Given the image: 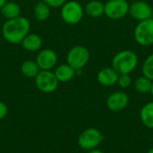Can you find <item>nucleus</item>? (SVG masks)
Masks as SVG:
<instances>
[{
    "mask_svg": "<svg viewBox=\"0 0 153 153\" xmlns=\"http://www.w3.org/2000/svg\"><path fill=\"white\" fill-rule=\"evenodd\" d=\"M132 82H133V80L130 74H124L118 75V80H117V84H118V86L122 89H126L131 86Z\"/></svg>",
    "mask_w": 153,
    "mask_h": 153,
    "instance_id": "22",
    "label": "nucleus"
},
{
    "mask_svg": "<svg viewBox=\"0 0 153 153\" xmlns=\"http://www.w3.org/2000/svg\"><path fill=\"white\" fill-rule=\"evenodd\" d=\"M90 56V51L87 48L83 46H75L68 51L66 61L75 71H79L88 64Z\"/></svg>",
    "mask_w": 153,
    "mask_h": 153,
    "instance_id": "5",
    "label": "nucleus"
},
{
    "mask_svg": "<svg viewBox=\"0 0 153 153\" xmlns=\"http://www.w3.org/2000/svg\"><path fill=\"white\" fill-rule=\"evenodd\" d=\"M150 93L152 94L153 96V81H152V89H151V91H150Z\"/></svg>",
    "mask_w": 153,
    "mask_h": 153,
    "instance_id": "27",
    "label": "nucleus"
},
{
    "mask_svg": "<svg viewBox=\"0 0 153 153\" xmlns=\"http://www.w3.org/2000/svg\"><path fill=\"white\" fill-rule=\"evenodd\" d=\"M84 12L91 18H99L104 14V4L99 0H91L85 5Z\"/></svg>",
    "mask_w": 153,
    "mask_h": 153,
    "instance_id": "15",
    "label": "nucleus"
},
{
    "mask_svg": "<svg viewBox=\"0 0 153 153\" xmlns=\"http://www.w3.org/2000/svg\"><path fill=\"white\" fill-rule=\"evenodd\" d=\"M35 83L40 91L44 93H51L57 89L59 82L54 72L40 70L35 77Z\"/></svg>",
    "mask_w": 153,
    "mask_h": 153,
    "instance_id": "8",
    "label": "nucleus"
},
{
    "mask_svg": "<svg viewBox=\"0 0 153 153\" xmlns=\"http://www.w3.org/2000/svg\"><path fill=\"white\" fill-rule=\"evenodd\" d=\"M89 153H104L102 151H100V150H98V149H94V150H91V151H90Z\"/></svg>",
    "mask_w": 153,
    "mask_h": 153,
    "instance_id": "25",
    "label": "nucleus"
},
{
    "mask_svg": "<svg viewBox=\"0 0 153 153\" xmlns=\"http://www.w3.org/2000/svg\"><path fill=\"white\" fill-rule=\"evenodd\" d=\"M134 37L137 44L143 47L153 45V18L141 21L134 30Z\"/></svg>",
    "mask_w": 153,
    "mask_h": 153,
    "instance_id": "3",
    "label": "nucleus"
},
{
    "mask_svg": "<svg viewBox=\"0 0 153 153\" xmlns=\"http://www.w3.org/2000/svg\"><path fill=\"white\" fill-rule=\"evenodd\" d=\"M104 136L101 132L96 128H88L84 130L78 138L79 146L85 151H91L102 143Z\"/></svg>",
    "mask_w": 153,
    "mask_h": 153,
    "instance_id": "6",
    "label": "nucleus"
},
{
    "mask_svg": "<svg viewBox=\"0 0 153 153\" xmlns=\"http://www.w3.org/2000/svg\"><path fill=\"white\" fill-rule=\"evenodd\" d=\"M132 18L141 22L152 17L153 10L151 4L144 1H134L129 6V13Z\"/></svg>",
    "mask_w": 153,
    "mask_h": 153,
    "instance_id": "10",
    "label": "nucleus"
},
{
    "mask_svg": "<svg viewBox=\"0 0 153 153\" xmlns=\"http://www.w3.org/2000/svg\"><path fill=\"white\" fill-rule=\"evenodd\" d=\"M39 71L40 69L37 65L36 61L27 60L24 61L21 65V72L27 78H35L39 73Z\"/></svg>",
    "mask_w": 153,
    "mask_h": 153,
    "instance_id": "18",
    "label": "nucleus"
},
{
    "mask_svg": "<svg viewBox=\"0 0 153 153\" xmlns=\"http://www.w3.org/2000/svg\"><path fill=\"white\" fill-rule=\"evenodd\" d=\"M7 113H8L7 106L4 102L0 101V120L4 119L6 117Z\"/></svg>",
    "mask_w": 153,
    "mask_h": 153,
    "instance_id": "24",
    "label": "nucleus"
},
{
    "mask_svg": "<svg viewBox=\"0 0 153 153\" xmlns=\"http://www.w3.org/2000/svg\"><path fill=\"white\" fill-rule=\"evenodd\" d=\"M58 61L57 54L55 50L50 48H45L39 52L36 57V63L40 70L51 71Z\"/></svg>",
    "mask_w": 153,
    "mask_h": 153,
    "instance_id": "9",
    "label": "nucleus"
},
{
    "mask_svg": "<svg viewBox=\"0 0 153 153\" xmlns=\"http://www.w3.org/2000/svg\"><path fill=\"white\" fill-rule=\"evenodd\" d=\"M118 75V73L113 67H105L99 71L97 74V80L100 84L105 87H110L117 84Z\"/></svg>",
    "mask_w": 153,
    "mask_h": 153,
    "instance_id": "12",
    "label": "nucleus"
},
{
    "mask_svg": "<svg viewBox=\"0 0 153 153\" xmlns=\"http://www.w3.org/2000/svg\"><path fill=\"white\" fill-rule=\"evenodd\" d=\"M22 47L29 52H36L39 51L43 44V40L39 34L36 33H29L21 42Z\"/></svg>",
    "mask_w": 153,
    "mask_h": 153,
    "instance_id": "13",
    "label": "nucleus"
},
{
    "mask_svg": "<svg viewBox=\"0 0 153 153\" xmlns=\"http://www.w3.org/2000/svg\"><path fill=\"white\" fill-rule=\"evenodd\" d=\"M34 17L40 22L48 20L50 16V7L43 1L39 2L33 9Z\"/></svg>",
    "mask_w": 153,
    "mask_h": 153,
    "instance_id": "19",
    "label": "nucleus"
},
{
    "mask_svg": "<svg viewBox=\"0 0 153 153\" xmlns=\"http://www.w3.org/2000/svg\"><path fill=\"white\" fill-rule=\"evenodd\" d=\"M129 104V97L124 91H115L107 99V107L110 111L119 112L124 110Z\"/></svg>",
    "mask_w": 153,
    "mask_h": 153,
    "instance_id": "11",
    "label": "nucleus"
},
{
    "mask_svg": "<svg viewBox=\"0 0 153 153\" xmlns=\"http://www.w3.org/2000/svg\"><path fill=\"white\" fill-rule=\"evenodd\" d=\"M30 22L23 17L19 16L13 19L6 20L2 27V35L10 44H21L22 39L30 33Z\"/></svg>",
    "mask_w": 153,
    "mask_h": 153,
    "instance_id": "1",
    "label": "nucleus"
},
{
    "mask_svg": "<svg viewBox=\"0 0 153 153\" xmlns=\"http://www.w3.org/2000/svg\"><path fill=\"white\" fill-rule=\"evenodd\" d=\"M127 0H108L104 4V14L111 20H120L129 13Z\"/></svg>",
    "mask_w": 153,
    "mask_h": 153,
    "instance_id": "7",
    "label": "nucleus"
},
{
    "mask_svg": "<svg viewBox=\"0 0 153 153\" xmlns=\"http://www.w3.org/2000/svg\"><path fill=\"white\" fill-rule=\"evenodd\" d=\"M152 81L145 76H140L134 82V89L137 92L142 94H146L151 91Z\"/></svg>",
    "mask_w": 153,
    "mask_h": 153,
    "instance_id": "20",
    "label": "nucleus"
},
{
    "mask_svg": "<svg viewBox=\"0 0 153 153\" xmlns=\"http://www.w3.org/2000/svg\"><path fill=\"white\" fill-rule=\"evenodd\" d=\"M54 74L59 82H67L74 79L76 74V71L68 64H63L56 68Z\"/></svg>",
    "mask_w": 153,
    "mask_h": 153,
    "instance_id": "14",
    "label": "nucleus"
},
{
    "mask_svg": "<svg viewBox=\"0 0 153 153\" xmlns=\"http://www.w3.org/2000/svg\"><path fill=\"white\" fill-rule=\"evenodd\" d=\"M7 2V0H0V9L2 8V6Z\"/></svg>",
    "mask_w": 153,
    "mask_h": 153,
    "instance_id": "26",
    "label": "nucleus"
},
{
    "mask_svg": "<svg viewBox=\"0 0 153 153\" xmlns=\"http://www.w3.org/2000/svg\"><path fill=\"white\" fill-rule=\"evenodd\" d=\"M139 63L136 53L130 49H125L117 52L112 59V67L118 74H130L134 72Z\"/></svg>",
    "mask_w": 153,
    "mask_h": 153,
    "instance_id": "2",
    "label": "nucleus"
},
{
    "mask_svg": "<svg viewBox=\"0 0 153 153\" xmlns=\"http://www.w3.org/2000/svg\"><path fill=\"white\" fill-rule=\"evenodd\" d=\"M60 13L62 20L65 23L74 25L82 21L84 15V9L79 2L67 1L61 7Z\"/></svg>",
    "mask_w": 153,
    "mask_h": 153,
    "instance_id": "4",
    "label": "nucleus"
},
{
    "mask_svg": "<svg viewBox=\"0 0 153 153\" xmlns=\"http://www.w3.org/2000/svg\"><path fill=\"white\" fill-rule=\"evenodd\" d=\"M142 71L143 76L153 81V53L144 60L142 66Z\"/></svg>",
    "mask_w": 153,
    "mask_h": 153,
    "instance_id": "21",
    "label": "nucleus"
},
{
    "mask_svg": "<svg viewBox=\"0 0 153 153\" xmlns=\"http://www.w3.org/2000/svg\"><path fill=\"white\" fill-rule=\"evenodd\" d=\"M147 153H153V147L152 148H151V149L147 152Z\"/></svg>",
    "mask_w": 153,
    "mask_h": 153,
    "instance_id": "28",
    "label": "nucleus"
},
{
    "mask_svg": "<svg viewBox=\"0 0 153 153\" xmlns=\"http://www.w3.org/2000/svg\"><path fill=\"white\" fill-rule=\"evenodd\" d=\"M50 8H57V7H62L67 0H43Z\"/></svg>",
    "mask_w": 153,
    "mask_h": 153,
    "instance_id": "23",
    "label": "nucleus"
},
{
    "mask_svg": "<svg viewBox=\"0 0 153 153\" xmlns=\"http://www.w3.org/2000/svg\"><path fill=\"white\" fill-rule=\"evenodd\" d=\"M142 123L150 129H153V101L146 103L140 111Z\"/></svg>",
    "mask_w": 153,
    "mask_h": 153,
    "instance_id": "17",
    "label": "nucleus"
},
{
    "mask_svg": "<svg viewBox=\"0 0 153 153\" xmlns=\"http://www.w3.org/2000/svg\"><path fill=\"white\" fill-rule=\"evenodd\" d=\"M2 15L6 18V20L13 19L21 16V7L17 3L6 2L0 9Z\"/></svg>",
    "mask_w": 153,
    "mask_h": 153,
    "instance_id": "16",
    "label": "nucleus"
}]
</instances>
